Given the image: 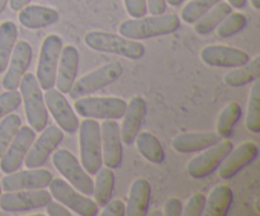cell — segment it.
Segmentation results:
<instances>
[{"instance_id": "cell-1", "label": "cell", "mask_w": 260, "mask_h": 216, "mask_svg": "<svg viewBox=\"0 0 260 216\" xmlns=\"http://www.w3.org/2000/svg\"><path fill=\"white\" fill-rule=\"evenodd\" d=\"M180 18L177 14L150 15L126 19L119 24L118 33L135 41L167 36L179 29Z\"/></svg>"}, {"instance_id": "cell-40", "label": "cell", "mask_w": 260, "mask_h": 216, "mask_svg": "<svg viewBox=\"0 0 260 216\" xmlns=\"http://www.w3.org/2000/svg\"><path fill=\"white\" fill-rule=\"evenodd\" d=\"M183 212V203L178 197H170L164 205L165 216H180Z\"/></svg>"}, {"instance_id": "cell-42", "label": "cell", "mask_w": 260, "mask_h": 216, "mask_svg": "<svg viewBox=\"0 0 260 216\" xmlns=\"http://www.w3.org/2000/svg\"><path fill=\"white\" fill-rule=\"evenodd\" d=\"M147 12L151 15H161L167 10L165 0H146Z\"/></svg>"}, {"instance_id": "cell-23", "label": "cell", "mask_w": 260, "mask_h": 216, "mask_svg": "<svg viewBox=\"0 0 260 216\" xmlns=\"http://www.w3.org/2000/svg\"><path fill=\"white\" fill-rule=\"evenodd\" d=\"M221 141L217 132H185L174 137L172 146L175 151L188 154L200 152Z\"/></svg>"}, {"instance_id": "cell-14", "label": "cell", "mask_w": 260, "mask_h": 216, "mask_svg": "<svg viewBox=\"0 0 260 216\" xmlns=\"http://www.w3.org/2000/svg\"><path fill=\"white\" fill-rule=\"evenodd\" d=\"M35 139L36 131L29 125L28 126H20L17 135L8 146L7 151L4 152V155L0 159V170L4 174H9V173L20 169L23 162H24L25 155H27L28 150L32 146Z\"/></svg>"}, {"instance_id": "cell-18", "label": "cell", "mask_w": 260, "mask_h": 216, "mask_svg": "<svg viewBox=\"0 0 260 216\" xmlns=\"http://www.w3.org/2000/svg\"><path fill=\"white\" fill-rule=\"evenodd\" d=\"M201 60L211 68H240L250 61V56L240 48L228 45H208L201 50Z\"/></svg>"}, {"instance_id": "cell-11", "label": "cell", "mask_w": 260, "mask_h": 216, "mask_svg": "<svg viewBox=\"0 0 260 216\" xmlns=\"http://www.w3.org/2000/svg\"><path fill=\"white\" fill-rule=\"evenodd\" d=\"M51 200L50 191L45 188L12 191L0 196V208L5 212H25L43 208Z\"/></svg>"}, {"instance_id": "cell-5", "label": "cell", "mask_w": 260, "mask_h": 216, "mask_svg": "<svg viewBox=\"0 0 260 216\" xmlns=\"http://www.w3.org/2000/svg\"><path fill=\"white\" fill-rule=\"evenodd\" d=\"M127 102L119 97H81L74 102V109L84 118L119 119L123 117Z\"/></svg>"}, {"instance_id": "cell-28", "label": "cell", "mask_w": 260, "mask_h": 216, "mask_svg": "<svg viewBox=\"0 0 260 216\" xmlns=\"http://www.w3.org/2000/svg\"><path fill=\"white\" fill-rule=\"evenodd\" d=\"M116 184V175L113 169L108 167H101V169L95 174L94 182V201L99 207H104L106 203L112 198Z\"/></svg>"}, {"instance_id": "cell-6", "label": "cell", "mask_w": 260, "mask_h": 216, "mask_svg": "<svg viewBox=\"0 0 260 216\" xmlns=\"http://www.w3.org/2000/svg\"><path fill=\"white\" fill-rule=\"evenodd\" d=\"M122 74H123V66L119 61H111L108 64H104L101 68L75 80L73 88L69 91V96L73 99L90 96L118 80Z\"/></svg>"}, {"instance_id": "cell-46", "label": "cell", "mask_w": 260, "mask_h": 216, "mask_svg": "<svg viewBox=\"0 0 260 216\" xmlns=\"http://www.w3.org/2000/svg\"><path fill=\"white\" fill-rule=\"evenodd\" d=\"M8 4H9V0H0V14L4 12Z\"/></svg>"}, {"instance_id": "cell-36", "label": "cell", "mask_w": 260, "mask_h": 216, "mask_svg": "<svg viewBox=\"0 0 260 216\" xmlns=\"http://www.w3.org/2000/svg\"><path fill=\"white\" fill-rule=\"evenodd\" d=\"M22 104V96L18 90H5L0 93V119L14 112Z\"/></svg>"}, {"instance_id": "cell-47", "label": "cell", "mask_w": 260, "mask_h": 216, "mask_svg": "<svg viewBox=\"0 0 260 216\" xmlns=\"http://www.w3.org/2000/svg\"><path fill=\"white\" fill-rule=\"evenodd\" d=\"M251 3V7L254 8V9L259 10L260 9V0H250Z\"/></svg>"}, {"instance_id": "cell-25", "label": "cell", "mask_w": 260, "mask_h": 216, "mask_svg": "<svg viewBox=\"0 0 260 216\" xmlns=\"http://www.w3.org/2000/svg\"><path fill=\"white\" fill-rule=\"evenodd\" d=\"M234 201V193L229 186H216L206 197V207L208 215L211 216H226L230 212L231 205Z\"/></svg>"}, {"instance_id": "cell-21", "label": "cell", "mask_w": 260, "mask_h": 216, "mask_svg": "<svg viewBox=\"0 0 260 216\" xmlns=\"http://www.w3.org/2000/svg\"><path fill=\"white\" fill-rule=\"evenodd\" d=\"M147 104L142 97L136 96L132 97L131 101L127 103L126 112L123 114V121L119 126L121 131L122 142L126 145H131L135 142L137 134H139L141 125L144 122L145 116H146Z\"/></svg>"}, {"instance_id": "cell-43", "label": "cell", "mask_w": 260, "mask_h": 216, "mask_svg": "<svg viewBox=\"0 0 260 216\" xmlns=\"http://www.w3.org/2000/svg\"><path fill=\"white\" fill-rule=\"evenodd\" d=\"M32 0H9V7L10 9L14 10V12H19L22 8H24L25 5H28Z\"/></svg>"}, {"instance_id": "cell-15", "label": "cell", "mask_w": 260, "mask_h": 216, "mask_svg": "<svg viewBox=\"0 0 260 216\" xmlns=\"http://www.w3.org/2000/svg\"><path fill=\"white\" fill-rule=\"evenodd\" d=\"M33 57L32 46L24 40L17 41L12 56L8 63L7 70L2 79V85L5 90H17L19 88L23 75L27 73Z\"/></svg>"}, {"instance_id": "cell-29", "label": "cell", "mask_w": 260, "mask_h": 216, "mask_svg": "<svg viewBox=\"0 0 260 216\" xmlns=\"http://www.w3.org/2000/svg\"><path fill=\"white\" fill-rule=\"evenodd\" d=\"M260 75V56L249 61L245 65L236 68L235 70H231L223 78L225 84H228L231 88H240V86L248 85L253 83L254 80L259 79Z\"/></svg>"}, {"instance_id": "cell-32", "label": "cell", "mask_w": 260, "mask_h": 216, "mask_svg": "<svg viewBox=\"0 0 260 216\" xmlns=\"http://www.w3.org/2000/svg\"><path fill=\"white\" fill-rule=\"evenodd\" d=\"M248 101L245 126L253 134L260 132V81L259 79L253 81Z\"/></svg>"}, {"instance_id": "cell-39", "label": "cell", "mask_w": 260, "mask_h": 216, "mask_svg": "<svg viewBox=\"0 0 260 216\" xmlns=\"http://www.w3.org/2000/svg\"><path fill=\"white\" fill-rule=\"evenodd\" d=\"M101 216H126V205L119 198H111L103 207Z\"/></svg>"}, {"instance_id": "cell-44", "label": "cell", "mask_w": 260, "mask_h": 216, "mask_svg": "<svg viewBox=\"0 0 260 216\" xmlns=\"http://www.w3.org/2000/svg\"><path fill=\"white\" fill-rule=\"evenodd\" d=\"M228 3L231 5V8H235V9H244V8L246 7L248 0H228Z\"/></svg>"}, {"instance_id": "cell-2", "label": "cell", "mask_w": 260, "mask_h": 216, "mask_svg": "<svg viewBox=\"0 0 260 216\" xmlns=\"http://www.w3.org/2000/svg\"><path fill=\"white\" fill-rule=\"evenodd\" d=\"M84 42L96 52L113 53L128 60H140L145 55V46L140 41L104 30H90L84 36Z\"/></svg>"}, {"instance_id": "cell-8", "label": "cell", "mask_w": 260, "mask_h": 216, "mask_svg": "<svg viewBox=\"0 0 260 216\" xmlns=\"http://www.w3.org/2000/svg\"><path fill=\"white\" fill-rule=\"evenodd\" d=\"M62 38L58 35H48L42 41L37 63V78L38 84L43 90H47L55 86L56 73H57L58 58L62 50Z\"/></svg>"}, {"instance_id": "cell-13", "label": "cell", "mask_w": 260, "mask_h": 216, "mask_svg": "<svg viewBox=\"0 0 260 216\" xmlns=\"http://www.w3.org/2000/svg\"><path fill=\"white\" fill-rule=\"evenodd\" d=\"M45 98V104L47 111L50 112L51 116L53 117L57 126L68 134H75L79 129V118L76 116L75 109L69 103L65 94L61 93L60 90L53 86V88L47 89L43 94Z\"/></svg>"}, {"instance_id": "cell-3", "label": "cell", "mask_w": 260, "mask_h": 216, "mask_svg": "<svg viewBox=\"0 0 260 216\" xmlns=\"http://www.w3.org/2000/svg\"><path fill=\"white\" fill-rule=\"evenodd\" d=\"M19 89L28 125L36 132H41L48 124V111L46 108L42 88L35 74L25 73L20 80Z\"/></svg>"}, {"instance_id": "cell-26", "label": "cell", "mask_w": 260, "mask_h": 216, "mask_svg": "<svg viewBox=\"0 0 260 216\" xmlns=\"http://www.w3.org/2000/svg\"><path fill=\"white\" fill-rule=\"evenodd\" d=\"M231 12H233L231 5L221 0L217 4L213 5L205 15H202L197 22L193 23L194 24V32L200 36L210 35Z\"/></svg>"}, {"instance_id": "cell-31", "label": "cell", "mask_w": 260, "mask_h": 216, "mask_svg": "<svg viewBox=\"0 0 260 216\" xmlns=\"http://www.w3.org/2000/svg\"><path fill=\"white\" fill-rule=\"evenodd\" d=\"M241 114H243V111H241L240 104L236 103V102H230V103L221 111L220 116H218L217 118V124H216L217 134L220 135L221 137H223V139L231 137L236 124L240 121Z\"/></svg>"}, {"instance_id": "cell-38", "label": "cell", "mask_w": 260, "mask_h": 216, "mask_svg": "<svg viewBox=\"0 0 260 216\" xmlns=\"http://www.w3.org/2000/svg\"><path fill=\"white\" fill-rule=\"evenodd\" d=\"M123 4L129 17L140 18L147 14L146 0H123Z\"/></svg>"}, {"instance_id": "cell-10", "label": "cell", "mask_w": 260, "mask_h": 216, "mask_svg": "<svg viewBox=\"0 0 260 216\" xmlns=\"http://www.w3.org/2000/svg\"><path fill=\"white\" fill-rule=\"evenodd\" d=\"M234 149L230 140H222L213 146L203 150L187 164V172L193 179H203L215 173L229 152Z\"/></svg>"}, {"instance_id": "cell-12", "label": "cell", "mask_w": 260, "mask_h": 216, "mask_svg": "<svg viewBox=\"0 0 260 216\" xmlns=\"http://www.w3.org/2000/svg\"><path fill=\"white\" fill-rule=\"evenodd\" d=\"M63 140V131L58 126L50 125L41 131V135L35 139L32 146L28 150L23 164L27 168L43 167L50 155L58 147Z\"/></svg>"}, {"instance_id": "cell-19", "label": "cell", "mask_w": 260, "mask_h": 216, "mask_svg": "<svg viewBox=\"0 0 260 216\" xmlns=\"http://www.w3.org/2000/svg\"><path fill=\"white\" fill-rule=\"evenodd\" d=\"M259 147L254 141H244L236 149L229 152L218 167V174L222 179H231L240 170L250 165L258 158Z\"/></svg>"}, {"instance_id": "cell-22", "label": "cell", "mask_w": 260, "mask_h": 216, "mask_svg": "<svg viewBox=\"0 0 260 216\" xmlns=\"http://www.w3.org/2000/svg\"><path fill=\"white\" fill-rule=\"evenodd\" d=\"M57 10L53 8L45 7V5H25L24 8L19 10L18 20L20 24L27 29H43L50 25L55 24L58 20Z\"/></svg>"}, {"instance_id": "cell-16", "label": "cell", "mask_w": 260, "mask_h": 216, "mask_svg": "<svg viewBox=\"0 0 260 216\" xmlns=\"http://www.w3.org/2000/svg\"><path fill=\"white\" fill-rule=\"evenodd\" d=\"M53 175L43 168H27V170H15L5 174L2 180V188L5 192L23 190H41L47 188Z\"/></svg>"}, {"instance_id": "cell-4", "label": "cell", "mask_w": 260, "mask_h": 216, "mask_svg": "<svg viewBox=\"0 0 260 216\" xmlns=\"http://www.w3.org/2000/svg\"><path fill=\"white\" fill-rule=\"evenodd\" d=\"M78 131L80 164L89 174L95 175L103 165L101 125L94 118H84L79 124Z\"/></svg>"}, {"instance_id": "cell-37", "label": "cell", "mask_w": 260, "mask_h": 216, "mask_svg": "<svg viewBox=\"0 0 260 216\" xmlns=\"http://www.w3.org/2000/svg\"><path fill=\"white\" fill-rule=\"evenodd\" d=\"M206 207V196L201 192L193 193L183 207V216H201Z\"/></svg>"}, {"instance_id": "cell-20", "label": "cell", "mask_w": 260, "mask_h": 216, "mask_svg": "<svg viewBox=\"0 0 260 216\" xmlns=\"http://www.w3.org/2000/svg\"><path fill=\"white\" fill-rule=\"evenodd\" d=\"M79 61H80V56H79L78 48L74 47L73 45L62 46L55 81L56 89L61 93H69L73 88L76 76H78Z\"/></svg>"}, {"instance_id": "cell-41", "label": "cell", "mask_w": 260, "mask_h": 216, "mask_svg": "<svg viewBox=\"0 0 260 216\" xmlns=\"http://www.w3.org/2000/svg\"><path fill=\"white\" fill-rule=\"evenodd\" d=\"M45 208L46 213L50 216H71V212L69 211V208L66 206H63L61 202H58V201L51 200L45 206Z\"/></svg>"}, {"instance_id": "cell-45", "label": "cell", "mask_w": 260, "mask_h": 216, "mask_svg": "<svg viewBox=\"0 0 260 216\" xmlns=\"http://www.w3.org/2000/svg\"><path fill=\"white\" fill-rule=\"evenodd\" d=\"M165 2H167V4H169L170 7H179L184 0H165Z\"/></svg>"}, {"instance_id": "cell-33", "label": "cell", "mask_w": 260, "mask_h": 216, "mask_svg": "<svg viewBox=\"0 0 260 216\" xmlns=\"http://www.w3.org/2000/svg\"><path fill=\"white\" fill-rule=\"evenodd\" d=\"M22 126V118L17 113H9L0 121V159Z\"/></svg>"}, {"instance_id": "cell-7", "label": "cell", "mask_w": 260, "mask_h": 216, "mask_svg": "<svg viewBox=\"0 0 260 216\" xmlns=\"http://www.w3.org/2000/svg\"><path fill=\"white\" fill-rule=\"evenodd\" d=\"M53 167L79 192L93 195L94 182L75 155L66 149H56L52 154Z\"/></svg>"}, {"instance_id": "cell-30", "label": "cell", "mask_w": 260, "mask_h": 216, "mask_svg": "<svg viewBox=\"0 0 260 216\" xmlns=\"http://www.w3.org/2000/svg\"><path fill=\"white\" fill-rule=\"evenodd\" d=\"M18 28L12 20L0 23V74L7 70L8 63L17 43Z\"/></svg>"}, {"instance_id": "cell-34", "label": "cell", "mask_w": 260, "mask_h": 216, "mask_svg": "<svg viewBox=\"0 0 260 216\" xmlns=\"http://www.w3.org/2000/svg\"><path fill=\"white\" fill-rule=\"evenodd\" d=\"M248 24V19L243 13L231 12L225 19L217 25L216 28V33L220 38H230L233 36L240 33L244 28Z\"/></svg>"}, {"instance_id": "cell-27", "label": "cell", "mask_w": 260, "mask_h": 216, "mask_svg": "<svg viewBox=\"0 0 260 216\" xmlns=\"http://www.w3.org/2000/svg\"><path fill=\"white\" fill-rule=\"evenodd\" d=\"M136 147L140 154L154 164H161L165 160V151L161 142L154 134L149 131H139L136 139Z\"/></svg>"}, {"instance_id": "cell-9", "label": "cell", "mask_w": 260, "mask_h": 216, "mask_svg": "<svg viewBox=\"0 0 260 216\" xmlns=\"http://www.w3.org/2000/svg\"><path fill=\"white\" fill-rule=\"evenodd\" d=\"M52 198L57 200L63 206L73 210L80 216H95L98 215L99 206L89 196L79 192L70 183L62 178H52L48 184Z\"/></svg>"}, {"instance_id": "cell-17", "label": "cell", "mask_w": 260, "mask_h": 216, "mask_svg": "<svg viewBox=\"0 0 260 216\" xmlns=\"http://www.w3.org/2000/svg\"><path fill=\"white\" fill-rule=\"evenodd\" d=\"M101 139L103 164L111 169L121 167L123 160V142L117 119H103L101 125Z\"/></svg>"}, {"instance_id": "cell-48", "label": "cell", "mask_w": 260, "mask_h": 216, "mask_svg": "<svg viewBox=\"0 0 260 216\" xmlns=\"http://www.w3.org/2000/svg\"><path fill=\"white\" fill-rule=\"evenodd\" d=\"M2 191H3V188H2V180H0V196H2Z\"/></svg>"}, {"instance_id": "cell-35", "label": "cell", "mask_w": 260, "mask_h": 216, "mask_svg": "<svg viewBox=\"0 0 260 216\" xmlns=\"http://www.w3.org/2000/svg\"><path fill=\"white\" fill-rule=\"evenodd\" d=\"M218 2L221 0H190L180 12V19L187 24H193Z\"/></svg>"}, {"instance_id": "cell-24", "label": "cell", "mask_w": 260, "mask_h": 216, "mask_svg": "<svg viewBox=\"0 0 260 216\" xmlns=\"http://www.w3.org/2000/svg\"><path fill=\"white\" fill-rule=\"evenodd\" d=\"M151 186L145 178H137L132 182L126 205L127 216H146L149 212Z\"/></svg>"}]
</instances>
